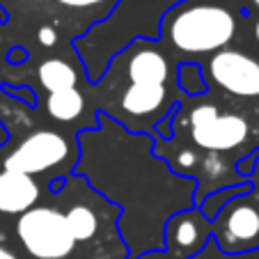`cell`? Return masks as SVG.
Returning a JSON list of instances; mask_svg holds the SVG:
<instances>
[{"instance_id": "8fae6325", "label": "cell", "mask_w": 259, "mask_h": 259, "mask_svg": "<svg viewBox=\"0 0 259 259\" xmlns=\"http://www.w3.org/2000/svg\"><path fill=\"white\" fill-rule=\"evenodd\" d=\"M227 234L236 241H252L259 236V211L250 204H241L227 215Z\"/></svg>"}, {"instance_id": "52a82bcc", "label": "cell", "mask_w": 259, "mask_h": 259, "mask_svg": "<svg viewBox=\"0 0 259 259\" xmlns=\"http://www.w3.org/2000/svg\"><path fill=\"white\" fill-rule=\"evenodd\" d=\"M133 85H163L167 78V60L158 51H138L128 62Z\"/></svg>"}, {"instance_id": "7c38bea8", "label": "cell", "mask_w": 259, "mask_h": 259, "mask_svg": "<svg viewBox=\"0 0 259 259\" xmlns=\"http://www.w3.org/2000/svg\"><path fill=\"white\" fill-rule=\"evenodd\" d=\"M39 80L49 92H62V90L76 88V69L64 60H46L39 67Z\"/></svg>"}, {"instance_id": "3957f363", "label": "cell", "mask_w": 259, "mask_h": 259, "mask_svg": "<svg viewBox=\"0 0 259 259\" xmlns=\"http://www.w3.org/2000/svg\"><path fill=\"white\" fill-rule=\"evenodd\" d=\"M193 142L209 152L234 149L248 138V122L241 115H220L215 106H197L191 113Z\"/></svg>"}, {"instance_id": "30bf717a", "label": "cell", "mask_w": 259, "mask_h": 259, "mask_svg": "<svg viewBox=\"0 0 259 259\" xmlns=\"http://www.w3.org/2000/svg\"><path fill=\"white\" fill-rule=\"evenodd\" d=\"M46 110L58 122H71L85 110V99L78 90H62V92H51L46 101Z\"/></svg>"}, {"instance_id": "5b68a950", "label": "cell", "mask_w": 259, "mask_h": 259, "mask_svg": "<svg viewBox=\"0 0 259 259\" xmlns=\"http://www.w3.org/2000/svg\"><path fill=\"white\" fill-rule=\"evenodd\" d=\"M211 78L236 97L259 94V62L241 51H218L209 62Z\"/></svg>"}, {"instance_id": "7a4b0ae2", "label": "cell", "mask_w": 259, "mask_h": 259, "mask_svg": "<svg viewBox=\"0 0 259 259\" xmlns=\"http://www.w3.org/2000/svg\"><path fill=\"white\" fill-rule=\"evenodd\" d=\"M16 232L34 259H64L76 248L64 213L51 206H32L21 213Z\"/></svg>"}, {"instance_id": "ba28073f", "label": "cell", "mask_w": 259, "mask_h": 259, "mask_svg": "<svg viewBox=\"0 0 259 259\" xmlns=\"http://www.w3.org/2000/svg\"><path fill=\"white\" fill-rule=\"evenodd\" d=\"M165 101V85H131L122 97V110L128 115H149Z\"/></svg>"}, {"instance_id": "8992f818", "label": "cell", "mask_w": 259, "mask_h": 259, "mask_svg": "<svg viewBox=\"0 0 259 259\" xmlns=\"http://www.w3.org/2000/svg\"><path fill=\"white\" fill-rule=\"evenodd\" d=\"M39 200V186L32 177L14 170L0 172V213H25Z\"/></svg>"}, {"instance_id": "4fadbf2b", "label": "cell", "mask_w": 259, "mask_h": 259, "mask_svg": "<svg viewBox=\"0 0 259 259\" xmlns=\"http://www.w3.org/2000/svg\"><path fill=\"white\" fill-rule=\"evenodd\" d=\"M67 218V225H69V232H71L73 241H88L97 234L99 230V220H97V213H94L90 206L85 204H76L64 213Z\"/></svg>"}, {"instance_id": "2e32d148", "label": "cell", "mask_w": 259, "mask_h": 259, "mask_svg": "<svg viewBox=\"0 0 259 259\" xmlns=\"http://www.w3.org/2000/svg\"><path fill=\"white\" fill-rule=\"evenodd\" d=\"M0 259H16V257H14V252H10L7 248H3V245H0Z\"/></svg>"}, {"instance_id": "e0dca14e", "label": "cell", "mask_w": 259, "mask_h": 259, "mask_svg": "<svg viewBox=\"0 0 259 259\" xmlns=\"http://www.w3.org/2000/svg\"><path fill=\"white\" fill-rule=\"evenodd\" d=\"M254 37H257V41H259V21H257V25H254Z\"/></svg>"}, {"instance_id": "6da1fadb", "label": "cell", "mask_w": 259, "mask_h": 259, "mask_svg": "<svg viewBox=\"0 0 259 259\" xmlns=\"http://www.w3.org/2000/svg\"><path fill=\"white\" fill-rule=\"evenodd\" d=\"M236 19L225 5L211 0L184 3L172 14L170 41L184 53H213L232 41Z\"/></svg>"}, {"instance_id": "9a60e30c", "label": "cell", "mask_w": 259, "mask_h": 259, "mask_svg": "<svg viewBox=\"0 0 259 259\" xmlns=\"http://www.w3.org/2000/svg\"><path fill=\"white\" fill-rule=\"evenodd\" d=\"M39 41L44 46H53L58 41V32L51 25H44V28H39Z\"/></svg>"}, {"instance_id": "5bb4252c", "label": "cell", "mask_w": 259, "mask_h": 259, "mask_svg": "<svg viewBox=\"0 0 259 259\" xmlns=\"http://www.w3.org/2000/svg\"><path fill=\"white\" fill-rule=\"evenodd\" d=\"M60 5L64 7H73V10H85V7H94V5H101L106 0H58Z\"/></svg>"}, {"instance_id": "ac0fdd59", "label": "cell", "mask_w": 259, "mask_h": 259, "mask_svg": "<svg viewBox=\"0 0 259 259\" xmlns=\"http://www.w3.org/2000/svg\"><path fill=\"white\" fill-rule=\"evenodd\" d=\"M254 5H257V7H259V0H254Z\"/></svg>"}, {"instance_id": "277c9868", "label": "cell", "mask_w": 259, "mask_h": 259, "mask_svg": "<svg viewBox=\"0 0 259 259\" xmlns=\"http://www.w3.org/2000/svg\"><path fill=\"white\" fill-rule=\"evenodd\" d=\"M69 156V142L58 131H34L5 158V170L32 177L60 165Z\"/></svg>"}, {"instance_id": "9c48e42d", "label": "cell", "mask_w": 259, "mask_h": 259, "mask_svg": "<svg viewBox=\"0 0 259 259\" xmlns=\"http://www.w3.org/2000/svg\"><path fill=\"white\" fill-rule=\"evenodd\" d=\"M167 234H170V243L175 248L191 252V250H195L206 239V227L202 225L200 215L188 213V215H181V218L172 220V225L167 227Z\"/></svg>"}]
</instances>
